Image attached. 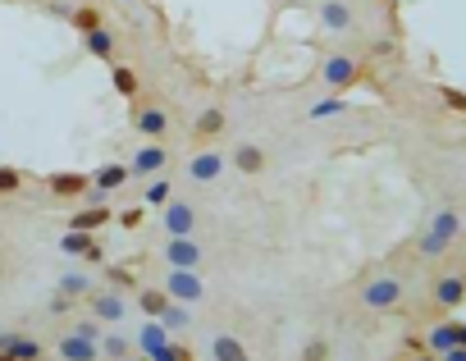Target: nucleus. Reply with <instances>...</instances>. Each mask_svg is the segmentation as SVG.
<instances>
[{
  "label": "nucleus",
  "mask_w": 466,
  "mask_h": 361,
  "mask_svg": "<svg viewBox=\"0 0 466 361\" xmlns=\"http://www.w3.org/2000/svg\"><path fill=\"white\" fill-rule=\"evenodd\" d=\"M457 343H462V348H466V325H457Z\"/></svg>",
  "instance_id": "e433bc0d"
},
{
  "label": "nucleus",
  "mask_w": 466,
  "mask_h": 361,
  "mask_svg": "<svg viewBox=\"0 0 466 361\" xmlns=\"http://www.w3.org/2000/svg\"><path fill=\"white\" fill-rule=\"evenodd\" d=\"M210 352H215V361H251L247 348H242L233 334H215V343H210Z\"/></svg>",
  "instance_id": "dca6fc26"
},
{
  "label": "nucleus",
  "mask_w": 466,
  "mask_h": 361,
  "mask_svg": "<svg viewBox=\"0 0 466 361\" xmlns=\"http://www.w3.org/2000/svg\"><path fill=\"white\" fill-rule=\"evenodd\" d=\"M439 96H444V101H448V106H457V110H466V96H462V92H453V87H439Z\"/></svg>",
  "instance_id": "72a5a7b5"
},
{
  "label": "nucleus",
  "mask_w": 466,
  "mask_h": 361,
  "mask_svg": "<svg viewBox=\"0 0 466 361\" xmlns=\"http://www.w3.org/2000/svg\"><path fill=\"white\" fill-rule=\"evenodd\" d=\"M188 174H192L197 183H215V178L224 174V156H219V151H201V156H192Z\"/></svg>",
  "instance_id": "0eeeda50"
},
{
  "label": "nucleus",
  "mask_w": 466,
  "mask_h": 361,
  "mask_svg": "<svg viewBox=\"0 0 466 361\" xmlns=\"http://www.w3.org/2000/svg\"><path fill=\"white\" fill-rule=\"evenodd\" d=\"M128 5H133V0H128Z\"/></svg>",
  "instance_id": "58836bf2"
},
{
  "label": "nucleus",
  "mask_w": 466,
  "mask_h": 361,
  "mask_svg": "<svg viewBox=\"0 0 466 361\" xmlns=\"http://www.w3.org/2000/svg\"><path fill=\"white\" fill-rule=\"evenodd\" d=\"M142 307H147L156 320H160V311L169 307V293H142Z\"/></svg>",
  "instance_id": "7c9ffc66"
},
{
  "label": "nucleus",
  "mask_w": 466,
  "mask_h": 361,
  "mask_svg": "<svg viewBox=\"0 0 466 361\" xmlns=\"http://www.w3.org/2000/svg\"><path fill=\"white\" fill-rule=\"evenodd\" d=\"M320 23L334 28V33H343V28H352V10H347L343 0H325V5H320Z\"/></svg>",
  "instance_id": "ddd939ff"
},
{
  "label": "nucleus",
  "mask_w": 466,
  "mask_h": 361,
  "mask_svg": "<svg viewBox=\"0 0 466 361\" xmlns=\"http://www.w3.org/2000/svg\"><path fill=\"white\" fill-rule=\"evenodd\" d=\"M128 174L133 169H124V165H101L97 174H92V187H97V192H110V187L128 183Z\"/></svg>",
  "instance_id": "2eb2a0df"
},
{
  "label": "nucleus",
  "mask_w": 466,
  "mask_h": 361,
  "mask_svg": "<svg viewBox=\"0 0 466 361\" xmlns=\"http://www.w3.org/2000/svg\"><path fill=\"white\" fill-rule=\"evenodd\" d=\"M434 297H439L444 307H457V302H462V297H466V279H462V274H453V279H444V284L434 288Z\"/></svg>",
  "instance_id": "412c9836"
},
{
  "label": "nucleus",
  "mask_w": 466,
  "mask_h": 361,
  "mask_svg": "<svg viewBox=\"0 0 466 361\" xmlns=\"http://www.w3.org/2000/svg\"><path fill=\"white\" fill-rule=\"evenodd\" d=\"M0 361H14V357H10V352H0Z\"/></svg>",
  "instance_id": "4c0bfd02"
},
{
  "label": "nucleus",
  "mask_w": 466,
  "mask_h": 361,
  "mask_svg": "<svg viewBox=\"0 0 466 361\" xmlns=\"http://www.w3.org/2000/svg\"><path fill=\"white\" fill-rule=\"evenodd\" d=\"M110 219V210L106 206H87V210H78L74 219H69V229H78V233H97L101 224Z\"/></svg>",
  "instance_id": "f3484780"
},
{
  "label": "nucleus",
  "mask_w": 466,
  "mask_h": 361,
  "mask_svg": "<svg viewBox=\"0 0 466 361\" xmlns=\"http://www.w3.org/2000/svg\"><path fill=\"white\" fill-rule=\"evenodd\" d=\"M165 293H169L174 302H197V297H201V279H197L192 270H174L169 284H165Z\"/></svg>",
  "instance_id": "39448f33"
},
{
  "label": "nucleus",
  "mask_w": 466,
  "mask_h": 361,
  "mask_svg": "<svg viewBox=\"0 0 466 361\" xmlns=\"http://www.w3.org/2000/svg\"><path fill=\"white\" fill-rule=\"evenodd\" d=\"M124 361H128V357H124Z\"/></svg>",
  "instance_id": "ea45409f"
},
{
  "label": "nucleus",
  "mask_w": 466,
  "mask_h": 361,
  "mask_svg": "<svg viewBox=\"0 0 466 361\" xmlns=\"http://www.w3.org/2000/svg\"><path fill=\"white\" fill-rule=\"evenodd\" d=\"M83 46H87V55H97V60H110V55H115V37H110L106 28L83 33Z\"/></svg>",
  "instance_id": "a211bd4d"
},
{
  "label": "nucleus",
  "mask_w": 466,
  "mask_h": 361,
  "mask_svg": "<svg viewBox=\"0 0 466 361\" xmlns=\"http://www.w3.org/2000/svg\"><path fill=\"white\" fill-rule=\"evenodd\" d=\"M60 293H65V297L87 293V274H65V279H60Z\"/></svg>",
  "instance_id": "c85d7f7f"
},
{
  "label": "nucleus",
  "mask_w": 466,
  "mask_h": 361,
  "mask_svg": "<svg viewBox=\"0 0 466 361\" xmlns=\"http://www.w3.org/2000/svg\"><path fill=\"white\" fill-rule=\"evenodd\" d=\"M192 224H197V215H192L188 201H169V206H165V229H169V238H188Z\"/></svg>",
  "instance_id": "20e7f679"
},
{
  "label": "nucleus",
  "mask_w": 466,
  "mask_h": 361,
  "mask_svg": "<svg viewBox=\"0 0 466 361\" xmlns=\"http://www.w3.org/2000/svg\"><path fill=\"white\" fill-rule=\"evenodd\" d=\"M115 92H119V96H133V92H138V74H133V69H115Z\"/></svg>",
  "instance_id": "bb28decb"
},
{
  "label": "nucleus",
  "mask_w": 466,
  "mask_h": 361,
  "mask_svg": "<svg viewBox=\"0 0 466 361\" xmlns=\"http://www.w3.org/2000/svg\"><path fill=\"white\" fill-rule=\"evenodd\" d=\"M325 83H329V87H352V83H357V65H352L347 55L325 60Z\"/></svg>",
  "instance_id": "9d476101"
},
{
  "label": "nucleus",
  "mask_w": 466,
  "mask_h": 361,
  "mask_svg": "<svg viewBox=\"0 0 466 361\" xmlns=\"http://www.w3.org/2000/svg\"><path fill=\"white\" fill-rule=\"evenodd\" d=\"M219 128H224V115H219V110L201 115V133H219Z\"/></svg>",
  "instance_id": "473e14b6"
},
{
  "label": "nucleus",
  "mask_w": 466,
  "mask_h": 361,
  "mask_svg": "<svg viewBox=\"0 0 466 361\" xmlns=\"http://www.w3.org/2000/svg\"><path fill=\"white\" fill-rule=\"evenodd\" d=\"M19 187H23V174L14 165H0V197H14Z\"/></svg>",
  "instance_id": "b1692460"
},
{
  "label": "nucleus",
  "mask_w": 466,
  "mask_h": 361,
  "mask_svg": "<svg viewBox=\"0 0 466 361\" xmlns=\"http://www.w3.org/2000/svg\"><path fill=\"white\" fill-rule=\"evenodd\" d=\"M60 247H65L69 256H87V261H106V256H101V247H97V238H92V233H78V229H69V233H65V242H60Z\"/></svg>",
  "instance_id": "9b49d317"
},
{
  "label": "nucleus",
  "mask_w": 466,
  "mask_h": 361,
  "mask_svg": "<svg viewBox=\"0 0 466 361\" xmlns=\"http://www.w3.org/2000/svg\"><path fill=\"white\" fill-rule=\"evenodd\" d=\"M165 256H169V265H174V270H192V265L201 261V252H197V242H192V238H169Z\"/></svg>",
  "instance_id": "1a4fd4ad"
},
{
  "label": "nucleus",
  "mask_w": 466,
  "mask_h": 361,
  "mask_svg": "<svg viewBox=\"0 0 466 361\" xmlns=\"http://www.w3.org/2000/svg\"><path fill=\"white\" fill-rule=\"evenodd\" d=\"M343 101H338V96H325V101H315V106H311V119H329V115H343Z\"/></svg>",
  "instance_id": "a878e982"
},
{
  "label": "nucleus",
  "mask_w": 466,
  "mask_h": 361,
  "mask_svg": "<svg viewBox=\"0 0 466 361\" xmlns=\"http://www.w3.org/2000/svg\"><path fill=\"white\" fill-rule=\"evenodd\" d=\"M160 325L169 329V334H178V329H188V311H183V302H174V297H169V307L160 311Z\"/></svg>",
  "instance_id": "5701e85b"
},
{
  "label": "nucleus",
  "mask_w": 466,
  "mask_h": 361,
  "mask_svg": "<svg viewBox=\"0 0 466 361\" xmlns=\"http://www.w3.org/2000/svg\"><path fill=\"white\" fill-rule=\"evenodd\" d=\"M124 352H128V343H124L119 334H106V339H101V357H110V361H124Z\"/></svg>",
  "instance_id": "cd10ccee"
},
{
  "label": "nucleus",
  "mask_w": 466,
  "mask_h": 361,
  "mask_svg": "<svg viewBox=\"0 0 466 361\" xmlns=\"http://www.w3.org/2000/svg\"><path fill=\"white\" fill-rule=\"evenodd\" d=\"M92 311H97V320L115 325V320L124 316V297L119 293H97V297H92Z\"/></svg>",
  "instance_id": "4468645a"
},
{
  "label": "nucleus",
  "mask_w": 466,
  "mask_h": 361,
  "mask_svg": "<svg viewBox=\"0 0 466 361\" xmlns=\"http://www.w3.org/2000/svg\"><path fill=\"white\" fill-rule=\"evenodd\" d=\"M398 297H402V284H398V279H375V284L361 293V302H366V307H375V311H384V307H398Z\"/></svg>",
  "instance_id": "7ed1b4c3"
},
{
  "label": "nucleus",
  "mask_w": 466,
  "mask_h": 361,
  "mask_svg": "<svg viewBox=\"0 0 466 361\" xmlns=\"http://www.w3.org/2000/svg\"><path fill=\"white\" fill-rule=\"evenodd\" d=\"M147 201H156V206H169V183H151V187H147Z\"/></svg>",
  "instance_id": "2f4dec72"
},
{
  "label": "nucleus",
  "mask_w": 466,
  "mask_h": 361,
  "mask_svg": "<svg viewBox=\"0 0 466 361\" xmlns=\"http://www.w3.org/2000/svg\"><path fill=\"white\" fill-rule=\"evenodd\" d=\"M160 165H165V151H160V146H142V151L133 156V174H156Z\"/></svg>",
  "instance_id": "aec40b11"
},
{
  "label": "nucleus",
  "mask_w": 466,
  "mask_h": 361,
  "mask_svg": "<svg viewBox=\"0 0 466 361\" xmlns=\"http://www.w3.org/2000/svg\"><path fill=\"white\" fill-rule=\"evenodd\" d=\"M165 128H169V115H165V110H138V133H147V137H160Z\"/></svg>",
  "instance_id": "6ab92c4d"
},
{
  "label": "nucleus",
  "mask_w": 466,
  "mask_h": 361,
  "mask_svg": "<svg viewBox=\"0 0 466 361\" xmlns=\"http://www.w3.org/2000/svg\"><path fill=\"white\" fill-rule=\"evenodd\" d=\"M74 334H83V339H92V343H101V339H106L101 320H78V325H74Z\"/></svg>",
  "instance_id": "c756f323"
},
{
  "label": "nucleus",
  "mask_w": 466,
  "mask_h": 361,
  "mask_svg": "<svg viewBox=\"0 0 466 361\" xmlns=\"http://www.w3.org/2000/svg\"><path fill=\"white\" fill-rule=\"evenodd\" d=\"M430 348L439 352V357H444V352H453V348H462V343H457V325H439L430 334Z\"/></svg>",
  "instance_id": "4be33fe9"
},
{
  "label": "nucleus",
  "mask_w": 466,
  "mask_h": 361,
  "mask_svg": "<svg viewBox=\"0 0 466 361\" xmlns=\"http://www.w3.org/2000/svg\"><path fill=\"white\" fill-rule=\"evenodd\" d=\"M233 160H238V169H247V174H256L260 165H265V156H260L256 146H238V156H233Z\"/></svg>",
  "instance_id": "393cba45"
},
{
  "label": "nucleus",
  "mask_w": 466,
  "mask_h": 361,
  "mask_svg": "<svg viewBox=\"0 0 466 361\" xmlns=\"http://www.w3.org/2000/svg\"><path fill=\"white\" fill-rule=\"evenodd\" d=\"M46 183H51L55 197H78V192H87V187H92V174H74V169H60V174H51Z\"/></svg>",
  "instance_id": "6e6552de"
},
{
  "label": "nucleus",
  "mask_w": 466,
  "mask_h": 361,
  "mask_svg": "<svg viewBox=\"0 0 466 361\" xmlns=\"http://www.w3.org/2000/svg\"><path fill=\"white\" fill-rule=\"evenodd\" d=\"M444 361H466V348H453V352H444Z\"/></svg>",
  "instance_id": "c9c22d12"
},
{
  "label": "nucleus",
  "mask_w": 466,
  "mask_h": 361,
  "mask_svg": "<svg viewBox=\"0 0 466 361\" xmlns=\"http://www.w3.org/2000/svg\"><path fill=\"white\" fill-rule=\"evenodd\" d=\"M0 352H10L14 361H42V343L28 334H0Z\"/></svg>",
  "instance_id": "423d86ee"
},
{
  "label": "nucleus",
  "mask_w": 466,
  "mask_h": 361,
  "mask_svg": "<svg viewBox=\"0 0 466 361\" xmlns=\"http://www.w3.org/2000/svg\"><path fill=\"white\" fill-rule=\"evenodd\" d=\"M457 229H462V219H457L453 210H444V215H439V219L430 224V233L421 238V252H425V256H439V252L448 247V242L457 238Z\"/></svg>",
  "instance_id": "f257e3e1"
},
{
  "label": "nucleus",
  "mask_w": 466,
  "mask_h": 361,
  "mask_svg": "<svg viewBox=\"0 0 466 361\" xmlns=\"http://www.w3.org/2000/svg\"><path fill=\"white\" fill-rule=\"evenodd\" d=\"M60 357L65 361H101V343H92V339H83V334L69 329L65 339H60Z\"/></svg>",
  "instance_id": "f03ea898"
},
{
  "label": "nucleus",
  "mask_w": 466,
  "mask_h": 361,
  "mask_svg": "<svg viewBox=\"0 0 466 361\" xmlns=\"http://www.w3.org/2000/svg\"><path fill=\"white\" fill-rule=\"evenodd\" d=\"M119 224H124V229H138V224H142V210H124Z\"/></svg>",
  "instance_id": "f704fd0d"
},
{
  "label": "nucleus",
  "mask_w": 466,
  "mask_h": 361,
  "mask_svg": "<svg viewBox=\"0 0 466 361\" xmlns=\"http://www.w3.org/2000/svg\"><path fill=\"white\" fill-rule=\"evenodd\" d=\"M138 348L147 352V357L165 352V348H169V329H165L160 320H151V325H142V334H138Z\"/></svg>",
  "instance_id": "f8f14e48"
}]
</instances>
